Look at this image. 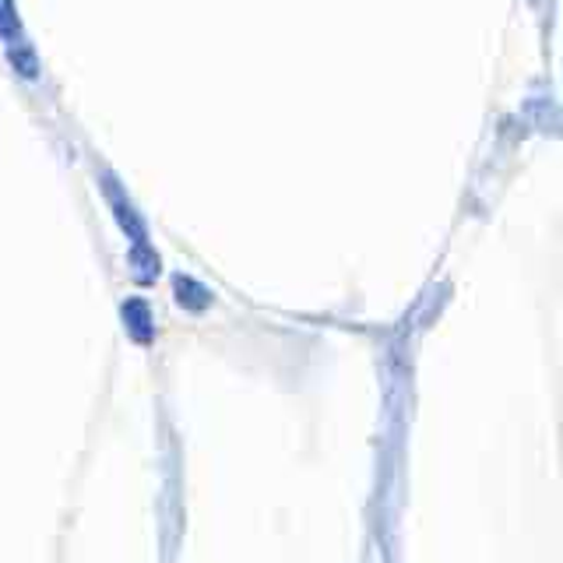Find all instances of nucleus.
I'll return each mask as SVG.
<instances>
[{"mask_svg":"<svg viewBox=\"0 0 563 563\" xmlns=\"http://www.w3.org/2000/svg\"><path fill=\"white\" fill-rule=\"evenodd\" d=\"M11 64L22 70L25 78H35L40 75V67H35V53L32 46H22V43H11Z\"/></svg>","mask_w":563,"mask_h":563,"instance_id":"1","label":"nucleus"}]
</instances>
